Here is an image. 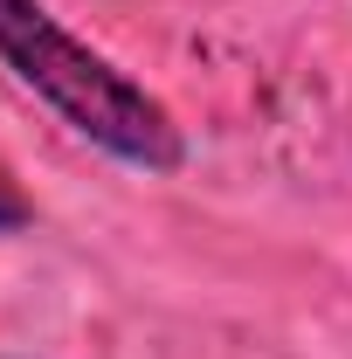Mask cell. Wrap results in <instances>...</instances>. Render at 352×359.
<instances>
[{
	"label": "cell",
	"instance_id": "1",
	"mask_svg": "<svg viewBox=\"0 0 352 359\" xmlns=\"http://www.w3.org/2000/svg\"><path fill=\"white\" fill-rule=\"evenodd\" d=\"M0 62L76 138L104 145L111 159H125L138 173H173L187 159V138H180L173 111L145 83H132L118 62H104L97 48H83L35 0H0Z\"/></svg>",
	"mask_w": 352,
	"mask_h": 359
},
{
	"label": "cell",
	"instance_id": "2",
	"mask_svg": "<svg viewBox=\"0 0 352 359\" xmlns=\"http://www.w3.org/2000/svg\"><path fill=\"white\" fill-rule=\"evenodd\" d=\"M28 222H35V201L21 194V180L0 166V235H21Z\"/></svg>",
	"mask_w": 352,
	"mask_h": 359
}]
</instances>
